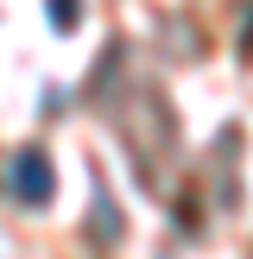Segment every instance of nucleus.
<instances>
[{"instance_id":"nucleus-1","label":"nucleus","mask_w":253,"mask_h":259,"mask_svg":"<svg viewBox=\"0 0 253 259\" xmlns=\"http://www.w3.org/2000/svg\"><path fill=\"white\" fill-rule=\"evenodd\" d=\"M13 190H19V196H32V202H45V196H51L45 158H19V164H13Z\"/></svg>"}]
</instances>
